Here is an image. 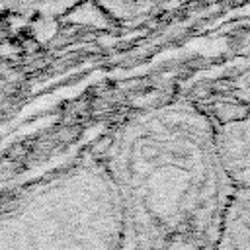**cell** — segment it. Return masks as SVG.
Wrapping results in <instances>:
<instances>
[{
  "label": "cell",
  "mask_w": 250,
  "mask_h": 250,
  "mask_svg": "<svg viewBox=\"0 0 250 250\" xmlns=\"http://www.w3.org/2000/svg\"><path fill=\"white\" fill-rule=\"evenodd\" d=\"M123 2H146V0H123Z\"/></svg>",
  "instance_id": "6da1fadb"
}]
</instances>
